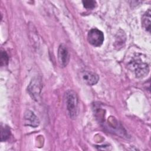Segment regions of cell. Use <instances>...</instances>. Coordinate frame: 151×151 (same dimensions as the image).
Returning a JSON list of instances; mask_svg holds the SVG:
<instances>
[{
  "mask_svg": "<svg viewBox=\"0 0 151 151\" xmlns=\"http://www.w3.org/2000/svg\"><path fill=\"white\" fill-rule=\"evenodd\" d=\"M128 68L134 74L136 77H145L149 71L148 64L143 61L140 57L134 56L128 63Z\"/></svg>",
  "mask_w": 151,
  "mask_h": 151,
  "instance_id": "obj_1",
  "label": "cell"
},
{
  "mask_svg": "<svg viewBox=\"0 0 151 151\" xmlns=\"http://www.w3.org/2000/svg\"><path fill=\"white\" fill-rule=\"evenodd\" d=\"M67 109L70 118L75 119L77 114L78 98L77 94L73 90H69L66 94Z\"/></svg>",
  "mask_w": 151,
  "mask_h": 151,
  "instance_id": "obj_2",
  "label": "cell"
},
{
  "mask_svg": "<svg viewBox=\"0 0 151 151\" xmlns=\"http://www.w3.org/2000/svg\"><path fill=\"white\" fill-rule=\"evenodd\" d=\"M42 83L38 77L34 78L28 86V92L34 100L38 101L40 99Z\"/></svg>",
  "mask_w": 151,
  "mask_h": 151,
  "instance_id": "obj_3",
  "label": "cell"
},
{
  "mask_svg": "<svg viewBox=\"0 0 151 151\" xmlns=\"http://www.w3.org/2000/svg\"><path fill=\"white\" fill-rule=\"evenodd\" d=\"M88 42L94 47H100L104 41V34L102 31L97 29H91L87 35Z\"/></svg>",
  "mask_w": 151,
  "mask_h": 151,
  "instance_id": "obj_4",
  "label": "cell"
},
{
  "mask_svg": "<svg viewBox=\"0 0 151 151\" xmlns=\"http://www.w3.org/2000/svg\"><path fill=\"white\" fill-rule=\"evenodd\" d=\"M58 59L60 65L65 67L67 65L70 60V55L67 48L64 44H61L58 50Z\"/></svg>",
  "mask_w": 151,
  "mask_h": 151,
  "instance_id": "obj_5",
  "label": "cell"
},
{
  "mask_svg": "<svg viewBox=\"0 0 151 151\" xmlns=\"http://www.w3.org/2000/svg\"><path fill=\"white\" fill-rule=\"evenodd\" d=\"M81 76L83 81L88 86L95 85L99 80V76L96 73L90 71H83Z\"/></svg>",
  "mask_w": 151,
  "mask_h": 151,
  "instance_id": "obj_6",
  "label": "cell"
},
{
  "mask_svg": "<svg viewBox=\"0 0 151 151\" xmlns=\"http://www.w3.org/2000/svg\"><path fill=\"white\" fill-rule=\"evenodd\" d=\"M24 124L26 126L36 127L40 124V120L36 115L31 110H27L25 111L24 115Z\"/></svg>",
  "mask_w": 151,
  "mask_h": 151,
  "instance_id": "obj_7",
  "label": "cell"
},
{
  "mask_svg": "<svg viewBox=\"0 0 151 151\" xmlns=\"http://www.w3.org/2000/svg\"><path fill=\"white\" fill-rule=\"evenodd\" d=\"M150 10L149 9L142 17V24L144 29L150 32Z\"/></svg>",
  "mask_w": 151,
  "mask_h": 151,
  "instance_id": "obj_8",
  "label": "cell"
},
{
  "mask_svg": "<svg viewBox=\"0 0 151 151\" xmlns=\"http://www.w3.org/2000/svg\"><path fill=\"white\" fill-rule=\"evenodd\" d=\"M11 135V131L7 126H1V140L2 142L7 140Z\"/></svg>",
  "mask_w": 151,
  "mask_h": 151,
  "instance_id": "obj_9",
  "label": "cell"
},
{
  "mask_svg": "<svg viewBox=\"0 0 151 151\" xmlns=\"http://www.w3.org/2000/svg\"><path fill=\"white\" fill-rule=\"evenodd\" d=\"M83 4L85 8L86 9H93L96 7L97 4L96 2L93 0H86V1H83Z\"/></svg>",
  "mask_w": 151,
  "mask_h": 151,
  "instance_id": "obj_10",
  "label": "cell"
},
{
  "mask_svg": "<svg viewBox=\"0 0 151 151\" xmlns=\"http://www.w3.org/2000/svg\"><path fill=\"white\" fill-rule=\"evenodd\" d=\"M1 65L2 66L5 65L8 63V55H7L6 52L5 51H1Z\"/></svg>",
  "mask_w": 151,
  "mask_h": 151,
  "instance_id": "obj_11",
  "label": "cell"
}]
</instances>
